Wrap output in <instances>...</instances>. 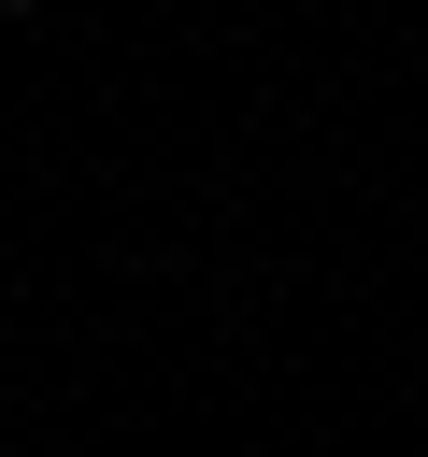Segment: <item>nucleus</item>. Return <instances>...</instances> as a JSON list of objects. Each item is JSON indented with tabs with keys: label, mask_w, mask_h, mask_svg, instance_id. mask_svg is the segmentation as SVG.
<instances>
[{
	"label": "nucleus",
	"mask_w": 428,
	"mask_h": 457,
	"mask_svg": "<svg viewBox=\"0 0 428 457\" xmlns=\"http://www.w3.org/2000/svg\"><path fill=\"white\" fill-rule=\"evenodd\" d=\"M0 14H29V0H0Z\"/></svg>",
	"instance_id": "nucleus-1"
}]
</instances>
